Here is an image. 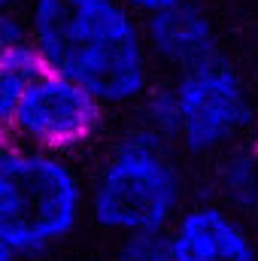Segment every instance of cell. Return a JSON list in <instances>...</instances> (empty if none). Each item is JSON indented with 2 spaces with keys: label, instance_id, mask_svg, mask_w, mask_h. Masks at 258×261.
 <instances>
[{
  "label": "cell",
  "instance_id": "cell-4",
  "mask_svg": "<svg viewBox=\"0 0 258 261\" xmlns=\"http://www.w3.org/2000/svg\"><path fill=\"white\" fill-rule=\"evenodd\" d=\"M170 94L176 113L173 143L192 155L222 152L252 125L246 85L222 58L176 73Z\"/></svg>",
  "mask_w": 258,
  "mask_h": 261
},
{
  "label": "cell",
  "instance_id": "cell-5",
  "mask_svg": "<svg viewBox=\"0 0 258 261\" xmlns=\"http://www.w3.org/2000/svg\"><path fill=\"white\" fill-rule=\"evenodd\" d=\"M104 107L107 103L85 85L55 70H43L24 91L9 122V137L18 146L64 155L85 146L100 130Z\"/></svg>",
  "mask_w": 258,
  "mask_h": 261
},
{
  "label": "cell",
  "instance_id": "cell-3",
  "mask_svg": "<svg viewBox=\"0 0 258 261\" xmlns=\"http://www.w3.org/2000/svg\"><path fill=\"white\" fill-rule=\"evenodd\" d=\"M85 195L104 231L131 237L167 231L183 210L186 186L167 143L140 128L107 155Z\"/></svg>",
  "mask_w": 258,
  "mask_h": 261
},
{
  "label": "cell",
  "instance_id": "cell-14",
  "mask_svg": "<svg viewBox=\"0 0 258 261\" xmlns=\"http://www.w3.org/2000/svg\"><path fill=\"white\" fill-rule=\"evenodd\" d=\"M18 6H24V0H0V12H18Z\"/></svg>",
  "mask_w": 258,
  "mask_h": 261
},
{
  "label": "cell",
  "instance_id": "cell-9",
  "mask_svg": "<svg viewBox=\"0 0 258 261\" xmlns=\"http://www.w3.org/2000/svg\"><path fill=\"white\" fill-rule=\"evenodd\" d=\"M219 192L234 213H258V146L231 152L222 161Z\"/></svg>",
  "mask_w": 258,
  "mask_h": 261
},
{
  "label": "cell",
  "instance_id": "cell-10",
  "mask_svg": "<svg viewBox=\"0 0 258 261\" xmlns=\"http://www.w3.org/2000/svg\"><path fill=\"white\" fill-rule=\"evenodd\" d=\"M140 116H143V130L155 134L164 143H173V125H176V113H173V94L170 85L164 88H149L140 97Z\"/></svg>",
  "mask_w": 258,
  "mask_h": 261
},
{
  "label": "cell",
  "instance_id": "cell-15",
  "mask_svg": "<svg viewBox=\"0 0 258 261\" xmlns=\"http://www.w3.org/2000/svg\"><path fill=\"white\" fill-rule=\"evenodd\" d=\"M9 140H12V137H9V128H3V125H0V155H3V152L12 146Z\"/></svg>",
  "mask_w": 258,
  "mask_h": 261
},
{
  "label": "cell",
  "instance_id": "cell-11",
  "mask_svg": "<svg viewBox=\"0 0 258 261\" xmlns=\"http://www.w3.org/2000/svg\"><path fill=\"white\" fill-rule=\"evenodd\" d=\"M113 261H173V255H170L167 234L155 231V234L122 237V243L113 252Z\"/></svg>",
  "mask_w": 258,
  "mask_h": 261
},
{
  "label": "cell",
  "instance_id": "cell-1",
  "mask_svg": "<svg viewBox=\"0 0 258 261\" xmlns=\"http://www.w3.org/2000/svg\"><path fill=\"white\" fill-rule=\"evenodd\" d=\"M21 21L43 67L107 107L137 103L152 88L143 18L122 0H24Z\"/></svg>",
  "mask_w": 258,
  "mask_h": 261
},
{
  "label": "cell",
  "instance_id": "cell-8",
  "mask_svg": "<svg viewBox=\"0 0 258 261\" xmlns=\"http://www.w3.org/2000/svg\"><path fill=\"white\" fill-rule=\"evenodd\" d=\"M46 67H43L40 55L34 52V46L28 40L0 55V125L3 128H9V122H12L21 97H24V91L31 88V82Z\"/></svg>",
  "mask_w": 258,
  "mask_h": 261
},
{
  "label": "cell",
  "instance_id": "cell-2",
  "mask_svg": "<svg viewBox=\"0 0 258 261\" xmlns=\"http://www.w3.org/2000/svg\"><path fill=\"white\" fill-rule=\"evenodd\" d=\"M85 210V186L64 155L18 143L0 155V240L18 258L73 237Z\"/></svg>",
  "mask_w": 258,
  "mask_h": 261
},
{
  "label": "cell",
  "instance_id": "cell-7",
  "mask_svg": "<svg viewBox=\"0 0 258 261\" xmlns=\"http://www.w3.org/2000/svg\"><path fill=\"white\" fill-rule=\"evenodd\" d=\"M143 40L149 58L176 73L219 58V37L210 15L194 3H176L143 18Z\"/></svg>",
  "mask_w": 258,
  "mask_h": 261
},
{
  "label": "cell",
  "instance_id": "cell-12",
  "mask_svg": "<svg viewBox=\"0 0 258 261\" xmlns=\"http://www.w3.org/2000/svg\"><path fill=\"white\" fill-rule=\"evenodd\" d=\"M24 40H28V34H24L21 15L18 12H0V55L18 43H24Z\"/></svg>",
  "mask_w": 258,
  "mask_h": 261
},
{
  "label": "cell",
  "instance_id": "cell-13",
  "mask_svg": "<svg viewBox=\"0 0 258 261\" xmlns=\"http://www.w3.org/2000/svg\"><path fill=\"white\" fill-rule=\"evenodd\" d=\"M122 3L131 12H137L140 18H146V15H152L158 9H167V6H176V3H186V0H122Z\"/></svg>",
  "mask_w": 258,
  "mask_h": 261
},
{
  "label": "cell",
  "instance_id": "cell-6",
  "mask_svg": "<svg viewBox=\"0 0 258 261\" xmlns=\"http://www.w3.org/2000/svg\"><path fill=\"white\" fill-rule=\"evenodd\" d=\"M164 234L173 261H258L249 228L225 203L183 206Z\"/></svg>",
  "mask_w": 258,
  "mask_h": 261
},
{
  "label": "cell",
  "instance_id": "cell-16",
  "mask_svg": "<svg viewBox=\"0 0 258 261\" xmlns=\"http://www.w3.org/2000/svg\"><path fill=\"white\" fill-rule=\"evenodd\" d=\"M15 258H18V255H15V252H12V249L0 240V261H15Z\"/></svg>",
  "mask_w": 258,
  "mask_h": 261
}]
</instances>
